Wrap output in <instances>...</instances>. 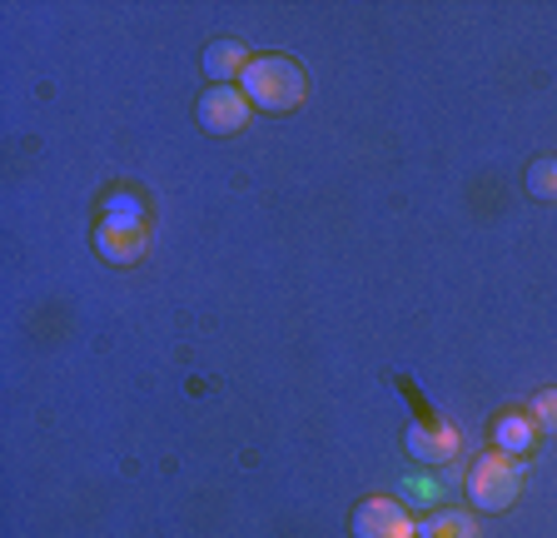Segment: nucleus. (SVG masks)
<instances>
[{
    "instance_id": "f257e3e1",
    "label": "nucleus",
    "mask_w": 557,
    "mask_h": 538,
    "mask_svg": "<svg viewBox=\"0 0 557 538\" xmlns=\"http://www.w3.org/2000/svg\"><path fill=\"white\" fill-rule=\"evenodd\" d=\"M239 90L249 95V106L274 110L278 115V110H299L304 106L309 81H304V71H299V60L294 56H255L239 75Z\"/></svg>"
},
{
    "instance_id": "f03ea898",
    "label": "nucleus",
    "mask_w": 557,
    "mask_h": 538,
    "mask_svg": "<svg viewBox=\"0 0 557 538\" xmlns=\"http://www.w3.org/2000/svg\"><path fill=\"white\" fill-rule=\"evenodd\" d=\"M522 493V464L512 454H483L468 468V499H473L478 514H503L512 509V499Z\"/></svg>"
},
{
    "instance_id": "7ed1b4c3",
    "label": "nucleus",
    "mask_w": 557,
    "mask_h": 538,
    "mask_svg": "<svg viewBox=\"0 0 557 538\" xmlns=\"http://www.w3.org/2000/svg\"><path fill=\"white\" fill-rule=\"evenodd\" d=\"M249 95L239 90V85H209L205 100H199V125L209 130V135H234V130H244V120H249Z\"/></svg>"
},
{
    "instance_id": "20e7f679",
    "label": "nucleus",
    "mask_w": 557,
    "mask_h": 538,
    "mask_svg": "<svg viewBox=\"0 0 557 538\" xmlns=\"http://www.w3.org/2000/svg\"><path fill=\"white\" fill-rule=\"evenodd\" d=\"M404 444H408V454H413L418 464L438 468V464H448V458H458L463 433L453 429V424H443V419H418V424H408Z\"/></svg>"
},
{
    "instance_id": "39448f33",
    "label": "nucleus",
    "mask_w": 557,
    "mask_h": 538,
    "mask_svg": "<svg viewBox=\"0 0 557 538\" xmlns=\"http://www.w3.org/2000/svg\"><path fill=\"white\" fill-rule=\"evenodd\" d=\"M95 249L110 265H135L145 255V220H125V215H104L95 224Z\"/></svg>"
},
{
    "instance_id": "423d86ee",
    "label": "nucleus",
    "mask_w": 557,
    "mask_h": 538,
    "mask_svg": "<svg viewBox=\"0 0 557 538\" xmlns=\"http://www.w3.org/2000/svg\"><path fill=\"white\" fill-rule=\"evenodd\" d=\"M413 518L394 499H363L354 509V538H413Z\"/></svg>"
},
{
    "instance_id": "0eeeda50",
    "label": "nucleus",
    "mask_w": 557,
    "mask_h": 538,
    "mask_svg": "<svg viewBox=\"0 0 557 538\" xmlns=\"http://www.w3.org/2000/svg\"><path fill=\"white\" fill-rule=\"evenodd\" d=\"M249 60H255V56H249L239 40H214V46L205 50V75L214 85H234L244 75V65H249Z\"/></svg>"
},
{
    "instance_id": "6e6552de",
    "label": "nucleus",
    "mask_w": 557,
    "mask_h": 538,
    "mask_svg": "<svg viewBox=\"0 0 557 538\" xmlns=\"http://www.w3.org/2000/svg\"><path fill=\"white\" fill-rule=\"evenodd\" d=\"M493 439H498V454L522 458L537 444V419L533 414H503V419L493 424Z\"/></svg>"
},
{
    "instance_id": "1a4fd4ad",
    "label": "nucleus",
    "mask_w": 557,
    "mask_h": 538,
    "mask_svg": "<svg viewBox=\"0 0 557 538\" xmlns=\"http://www.w3.org/2000/svg\"><path fill=\"white\" fill-rule=\"evenodd\" d=\"M413 538H478V524L463 509H443V514L423 518V524L413 528Z\"/></svg>"
},
{
    "instance_id": "9d476101",
    "label": "nucleus",
    "mask_w": 557,
    "mask_h": 538,
    "mask_svg": "<svg viewBox=\"0 0 557 538\" xmlns=\"http://www.w3.org/2000/svg\"><path fill=\"white\" fill-rule=\"evenodd\" d=\"M528 189H533L537 199H557V155L528 164Z\"/></svg>"
},
{
    "instance_id": "9b49d317",
    "label": "nucleus",
    "mask_w": 557,
    "mask_h": 538,
    "mask_svg": "<svg viewBox=\"0 0 557 538\" xmlns=\"http://www.w3.org/2000/svg\"><path fill=\"white\" fill-rule=\"evenodd\" d=\"M104 215H125V220H145V205H139V195H129V189H115V195H104Z\"/></svg>"
},
{
    "instance_id": "f8f14e48",
    "label": "nucleus",
    "mask_w": 557,
    "mask_h": 538,
    "mask_svg": "<svg viewBox=\"0 0 557 538\" xmlns=\"http://www.w3.org/2000/svg\"><path fill=\"white\" fill-rule=\"evenodd\" d=\"M537 419V429H557V389H543V394L533 399V409H528Z\"/></svg>"
}]
</instances>
